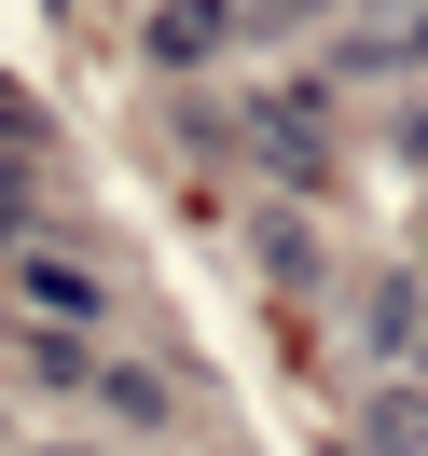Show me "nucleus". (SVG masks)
Returning a JSON list of instances; mask_svg holds the SVG:
<instances>
[{"mask_svg": "<svg viewBox=\"0 0 428 456\" xmlns=\"http://www.w3.org/2000/svg\"><path fill=\"white\" fill-rule=\"evenodd\" d=\"M222 42V0H152V56H207Z\"/></svg>", "mask_w": 428, "mask_h": 456, "instance_id": "f257e3e1", "label": "nucleus"}, {"mask_svg": "<svg viewBox=\"0 0 428 456\" xmlns=\"http://www.w3.org/2000/svg\"><path fill=\"white\" fill-rule=\"evenodd\" d=\"M28 305L42 318H97V277H84V263H28Z\"/></svg>", "mask_w": 428, "mask_h": 456, "instance_id": "f03ea898", "label": "nucleus"}, {"mask_svg": "<svg viewBox=\"0 0 428 456\" xmlns=\"http://www.w3.org/2000/svg\"><path fill=\"white\" fill-rule=\"evenodd\" d=\"M428 443V401H373V456H415Z\"/></svg>", "mask_w": 428, "mask_h": 456, "instance_id": "7ed1b4c3", "label": "nucleus"}]
</instances>
